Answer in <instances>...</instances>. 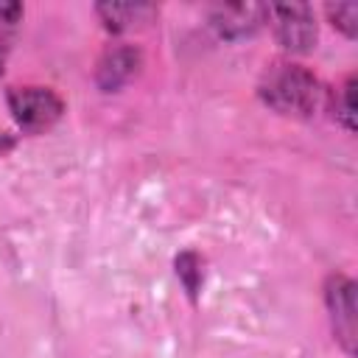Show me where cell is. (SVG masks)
<instances>
[{"label": "cell", "instance_id": "obj_1", "mask_svg": "<svg viewBox=\"0 0 358 358\" xmlns=\"http://www.w3.org/2000/svg\"><path fill=\"white\" fill-rule=\"evenodd\" d=\"M257 95L277 115L313 117L322 106L324 87L308 67L294 64V62H274L263 70Z\"/></svg>", "mask_w": 358, "mask_h": 358}, {"label": "cell", "instance_id": "obj_2", "mask_svg": "<svg viewBox=\"0 0 358 358\" xmlns=\"http://www.w3.org/2000/svg\"><path fill=\"white\" fill-rule=\"evenodd\" d=\"M6 101H8V112H11L14 123L28 134L48 131L64 115V101L50 87H36V84L11 87Z\"/></svg>", "mask_w": 358, "mask_h": 358}, {"label": "cell", "instance_id": "obj_3", "mask_svg": "<svg viewBox=\"0 0 358 358\" xmlns=\"http://www.w3.org/2000/svg\"><path fill=\"white\" fill-rule=\"evenodd\" d=\"M324 305L330 313V327L336 333L338 347L355 358L358 352V305H355V282L347 274H330L324 282Z\"/></svg>", "mask_w": 358, "mask_h": 358}, {"label": "cell", "instance_id": "obj_4", "mask_svg": "<svg viewBox=\"0 0 358 358\" xmlns=\"http://www.w3.org/2000/svg\"><path fill=\"white\" fill-rule=\"evenodd\" d=\"M268 20L274 22V36L288 53H310L319 39L316 14L308 3L268 6Z\"/></svg>", "mask_w": 358, "mask_h": 358}, {"label": "cell", "instance_id": "obj_5", "mask_svg": "<svg viewBox=\"0 0 358 358\" xmlns=\"http://www.w3.org/2000/svg\"><path fill=\"white\" fill-rule=\"evenodd\" d=\"M266 20H268V6H257V3L215 6L210 14V25L215 28V34L229 39V42L257 34Z\"/></svg>", "mask_w": 358, "mask_h": 358}, {"label": "cell", "instance_id": "obj_6", "mask_svg": "<svg viewBox=\"0 0 358 358\" xmlns=\"http://www.w3.org/2000/svg\"><path fill=\"white\" fill-rule=\"evenodd\" d=\"M143 64V56L134 45H112L101 53L95 64V84L101 92H117L123 84H129Z\"/></svg>", "mask_w": 358, "mask_h": 358}, {"label": "cell", "instance_id": "obj_7", "mask_svg": "<svg viewBox=\"0 0 358 358\" xmlns=\"http://www.w3.org/2000/svg\"><path fill=\"white\" fill-rule=\"evenodd\" d=\"M95 14L101 17L106 31L120 34V31L134 28L137 22H145L154 14V6H148V3H98Z\"/></svg>", "mask_w": 358, "mask_h": 358}, {"label": "cell", "instance_id": "obj_8", "mask_svg": "<svg viewBox=\"0 0 358 358\" xmlns=\"http://www.w3.org/2000/svg\"><path fill=\"white\" fill-rule=\"evenodd\" d=\"M20 22H22V6L11 3V0H0V76H3L8 53L14 48Z\"/></svg>", "mask_w": 358, "mask_h": 358}, {"label": "cell", "instance_id": "obj_9", "mask_svg": "<svg viewBox=\"0 0 358 358\" xmlns=\"http://www.w3.org/2000/svg\"><path fill=\"white\" fill-rule=\"evenodd\" d=\"M173 266H176V277H179L187 299L196 302L199 291H201V282H204V263H201V257L196 252H182V255H176Z\"/></svg>", "mask_w": 358, "mask_h": 358}, {"label": "cell", "instance_id": "obj_10", "mask_svg": "<svg viewBox=\"0 0 358 358\" xmlns=\"http://www.w3.org/2000/svg\"><path fill=\"white\" fill-rule=\"evenodd\" d=\"M324 14L330 17V22L350 39H355L358 34V3H327Z\"/></svg>", "mask_w": 358, "mask_h": 358}, {"label": "cell", "instance_id": "obj_11", "mask_svg": "<svg viewBox=\"0 0 358 358\" xmlns=\"http://www.w3.org/2000/svg\"><path fill=\"white\" fill-rule=\"evenodd\" d=\"M352 95H355V76H347V81L338 92V106H336V117L341 120V126L347 131H355V101H352Z\"/></svg>", "mask_w": 358, "mask_h": 358}, {"label": "cell", "instance_id": "obj_12", "mask_svg": "<svg viewBox=\"0 0 358 358\" xmlns=\"http://www.w3.org/2000/svg\"><path fill=\"white\" fill-rule=\"evenodd\" d=\"M14 145H17V137H14V134H8V131H0V157H3V154H8Z\"/></svg>", "mask_w": 358, "mask_h": 358}]
</instances>
